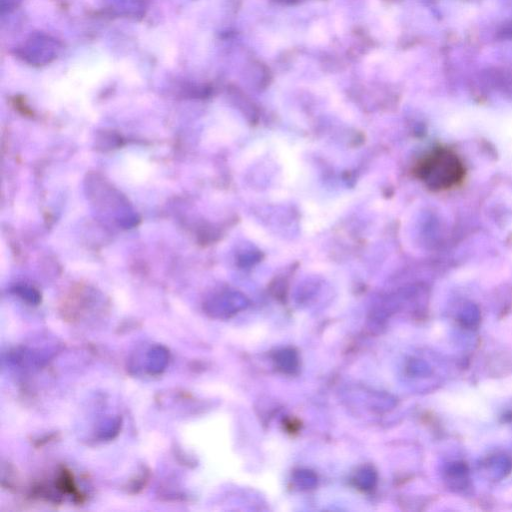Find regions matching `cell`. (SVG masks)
<instances>
[{"instance_id": "cell-1", "label": "cell", "mask_w": 512, "mask_h": 512, "mask_svg": "<svg viewBox=\"0 0 512 512\" xmlns=\"http://www.w3.org/2000/svg\"><path fill=\"white\" fill-rule=\"evenodd\" d=\"M419 174L436 191H447L459 186L465 179V166L451 149L439 147L421 161Z\"/></svg>"}]
</instances>
